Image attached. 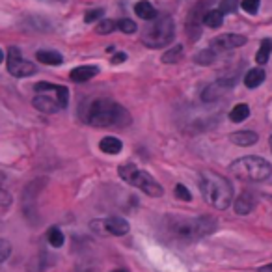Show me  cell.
<instances>
[{
    "mask_svg": "<svg viewBox=\"0 0 272 272\" xmlns=\"http://www.w3.org/2000/svg\"><path fill=\"white\" fill-rule=\"evenodd\" d=\"M237 10V0H222L220 4V12L222 13H231Z\"/></svg>",
    "mask_w": 272,
    "mask_h": 272,
    "instance_id": "1f68e13d",
    "label": "cell"
},
{
    "mask_svg": "<svg viewBox=\"0 0 272 272\" xmlns=\"http://www.w3.org/2000/svg\"><path fill=\"white\" fill-rule=\"evenodd\" d=\"M215 50L213 49H205V50H199L198 54H196V63H201V65H209V63L215 62Z\"/></svg>",
    "mask_w": 272,
    "mask_h": 272,
    "instance_id": "d4e9b609",
    "label": "cell"
},
{
    "mask_svg": "<svg viewBox=\"0 0 272 272\" xmlns=\"http://www.w3.org/2000/svg\"><path fill=\"white\" fill-rule=\"evenodd\" d=\"M8 71L13 75V77H28V75L36 73V65L28 60H25L21 52H19L17 47H10L8 50Z\"/></svg>",
    "mask_w": 272,
    "mask_h": 272,
    "instance_id": "52a82bcc",
    "label": "cell"
},
{
    "mask_svg": "<svg viewBox=\"0 0 272 272\" xmlns=\"http://www.w3.org/2000/svg\"><path fill=\"white\" fill-rule=\"evenodd\" d=\"M105 226H106L108 235L121 237V235H127V233H129V222H127L125 218L110 217V218H106L105 220Z\"/></svg>",
    "mask_w": 272,
    "mask_h": 272,
    "instance_id": "8fae6325",
    "label": "cell"
},
{
    "mask_svg": "<svg viewBox=\"0 0 272 272\" xmlns=\"http://www.w3.org/2000/svg\"><path fill=\"white\" fill-rule=\"evenodd\" d=\"M270 52H272V39H263L259 45V50L255 52V62L257 65H265L268 62V58H270Z\"/></svg>",
    "mask_w": 272,
    "mask_h": 272,
    "instance_id": "ffe728a7",
    "label": "cell"
},
{
    "mask_svg": "<svg viewBox=\"0 0 272 272\" xmlns=\"http://www.w3.org/2000/svg\"><path fill=\"white\" fill-rule=\"evenodd\" d=\"M118 28L123 34H134L136 32V23L134 21H130V19H121L118 23Z\"/></svg>",
    "mask_w": 272,
    "mask_h": 272,
    "instance_id": "83f0119b",
    "label": "cell"
},
{
    "mask_svg": "<svg viewBox=\"0 0 272 272\" xmlns=\"http://www.w3.org/2000/svg\"><path fill=\"white\" fill-rule=\"evenodd\" d=\"M118 173L123 181H127L129 185L136 186V188H140L144 194H148L151 198H161L162 194H164V188H162V186L159 185L148 172L138 170L132 162H123V164H119Z\"/></svg>",
    "mask_w": 272,
    "mask_h": 272,
    "instance_id": "5b68a950",
    "label": "cell"
},
{
    "mask_svg": "<svg viewBox=\"0 0 272 272\" xmlns=\"http://www.w3.org/2000/svg\"><path fill=\"white\" fill-rule=\"evenodd\" d=\"M244 43H246V37L244 36H239V34H222V36H217L211 41V49L215 50V52H226V50L231 49H239Z\"/></svg>",
    "mask_w": 272,
    "mask_h": 272,
    "instance_id": "ba28073f",
    "label": "cell"
},
{
    "mask_svg": "<svg viewBox=\"0 0 272 272\" xmlns=\"http://www.w3.org/2000/svg\"><path fill=\"white\" fill-rule=\"evenodd\" d=\"M229 168H231V173L241 181H265L272 173L270 164L265 159L255 157V155L241 157V159L231 162Z\"/></svg>",
    "mask_w": 272,
    "mask_h": 272,
    "instance_id": "277c9868",
    "label": "cell"
},
{
    "mask_svg": "<svg viewBox=\"0 0 272 272\" xmlns=\"http://www.w3.org/2000/svg\"><path fill=\"white\" fill-rule=\"evenodd\" d=\"M56 93V101H58V105H60V108H63V106H67V101H69V92L65 86H56L54 90Z\"/></svg>",
    "mask_w": 272,
    "mask_h": 272,
    "instance_id": "484cf974",
    "label": "cell"
},
{
    "mask_svg": "<svg viewBox=\"0 0 272 272\" xmlns=\"http://www.w3.org/2000/svg\"><path fill=\"white\" fill-rule=\"evenodd\" d=\"M37 62L45 63V65H60L63 62V58L60 52H56V50H37Z\"/></svg>",
    "mask_w": 272,
    "mask_h": 272,
    "instance_id": "e0dca14e",
    "label": "cell"
},
{
    "mask_svg": "<svg viewBox=\"0 0 272 272\" xmlns=\"http://www.w3.org/2000/svg\"><path fill=\"white\" fill-rule=\"evenodd\" d=\"M116 28H118V23H116V21H112V19H103L99 25L95 26V32H97L99 36H106V34H112Z\"/></svg>",
    "mask_w": 272,
    "mask_h": 272,
    "instance_id": "cb8c5ba5",
    "label": "cell"
},
{
    "mask_svg": "<svg viewBox=\"0 0 272 272\" xmlns=\"http://www.w3.org/2000/svg\"><path fill=\"white\" fill-rule=\"evenodd\" d=\"M263 81H265V71L261 67L250 69V71L244 75V86L250 88V90H254V88H257L259 84H263Z\"/></svg>",
    "mask_w": 272,
    "mask_h": 272,
    "instance_id": "2e32d148",
    "label": "cell"
},
{
    "mask_svg": "<svg viewBox=\"0 0 272 272\" xmlns=\"http://www.w3.org/2000/svg\"><path fill=\"white\" fill-rule=\"evenodd\" d=\"M175 196H177L179 199H183V201H190V199H192L190 190H188L185 185H177V186H175Z\"/></svg>",
    "mask_w": 272,
    "mask_h": 272,
    "instance_id": "f546056e",
    "label": "cell"
},
{
    "mask_svg": "<svg viewBox=\"0 0 272 272\" xmlns=\"http://www.w3.org/2000/svg\"><path fill=\"white\" fill-rule=\"evenodd\" d=\"M10 203H12V196H10L6 190L0 188V207H6V205H10Z\"/></svg>",
    "mask_w": 272,
    "mask_h": 272,
    "instance_id": "836d02e7",
    "label": "cell"
},
{
    "mask_svg": "<svg viewBox=\"0 0 272 272\" xmlns=\"http://www.w3.org/2000/svg\"><path fill=\"white\" fill-rule=\"evenodd\" d=\"M10 254H12V244H10V241L0 239V263H4V261L10 257Z\"/></svg>",
    "mask_w": 272,
    "mask_h": 272,
    "instance_id": "f1b7e54d",
    "label": "cell"
},
{
    "mask_svg": "<svg viewBox=\"0 0 272 272\" xmlns=\"http://www.w3.org/2000/svg\"><path fill=\"white\" fill-rule=\"evenodd\" d=\"M92 229H93V231H97L99 235H108V231H106V226H105V220H93V222H92Z\"/></svg>",
    "mask_w": 272,
    "mask_h": 272,
    "instance_id": "d6a6232c",
    "label": "cell"
},
{
    "mask_svg": "<svg viewBox=\"0 0 272 272\" xmlns=\"http://www.w3.org/2000/svg\"><path fill=\"white\" fill-rule=\"evenodd\" d=\"M127 60V54L125 52H116L114 58H112V63H123Z\"/></svg>",
    "mask_w": 272,
    "mask_h": 272,
    "instance_id": "e575fe53",
    "label": "cell"
},
{
    "mask_svg": "<svg viewBox=\"0 0 272 272\" xmlns=\"http://www.w3.org/2000/svg\"><path fill=\"white\" fill-rule=\"evenodd\" d=\"M121 148H123L121 140L114 138V136H105L99 142V149L106 155H118L121 151Z\"/></svg>",
    "mask_w": 272,
    "mask_h": 272,
    "instance_id": "9a60e30c",
    "label": "cell"
},
{
    "mask_svg": "<svg viewBox=\"0 0 272 272\" xmlns=\"http://www.w3.org/2000/svg\"><path fill=\"white\" fill-rule=\"evenodd\" d=\"M259 272H272V263L270 265H265V266H261Z\"/></svg>",
    "mask_w": 272,
    "mask_h": 272,
    "instance_id": "d590c367",
    "label": "cell"
},
{
    "mask_svg": "<svg viewBox=\"0 0 272 272\" xmlns=\"http://www.w3.org/2000/svg\"><path fill=\"white\" fill-rule=\"evenodd\" d=\"M229 140L235 144V146H241V148H248V146H254L259 136L254 130H239V132H233L229 134Z\"/></svg>",
    "mask_w": 272,
    "mask_h": 272,
    "instance_id": "7c38bea8",
    "label": "cell"
},
{
    "mask_svg": "<svg viewBox=\"0 0 272 272\" xmlns=\"http://www.w3.org/2000/svg\"><path fill=\"white\" fill-rule=\"evenodd\" d=\"M4 62V52H2V50H0V63Z\"/></svg>",
    "mask_w": 272,
    "mask_h": 272,
    "instance_id": "8d00e7d4",
    "label": "cell"
},
{
    "mask_svg": "<svg viewBox=\"0 0 272 272\" xmlns=\"http://www.w3.org/2000/svg\"><path fill=\"white\" fill-rule=\"evenodd\" d=\"M217 228V222L211 217H196V218H183L172 217L170 218V231L179 239L196 241L201 237L211 235Z\"/></svg>",
    "mask_w": 272,
    "mask_h": 272,
    "instance_id": "3957f363",
    "label": "cell"
},
{
    "mask_svg": "<svg viewBox=\"0 0 272 272\" xmlns=\"http://www.w3.org/2000/svg\"><path fill=\"white\" fill-rule=\"evenodd\" d=\"M32 105L36 106L39 112H45V114H56V112L60 110V105H58V101L49 97V95H43V93H39L34 97L32 101Z\"/></svg>",
    "mask_w": 272,
    "mask_h": 272,
    "instance_id": "30bf717a",
    "label": "cell"
},
{
    "mask_svg": "<svg viewBox=\"0 0 272 272\" xmlns=\"http://www.w3.org/2000/svg\"><path fill=\"white\" fill-rule=\"evenodd\" d=\"M231 84H233V81L229 82L228 79H220V81L213 82V84H209V86L203 90V93H201V99H203L205 103L218 101L220 97H224V95H226V92L231 88Z\"/></svg>",
    "mask_w": 272,
    "mask_h": 272,
    "instance_id": "9c48e42d",
    "label": "cell"
},
{
    "mask_svg": "<svg viewBox=\"0 0 272 272\" xmlns=\"http://www.w3.org/2000/svg\"><path fill=\"white\" fill-rule=\"evenodd\" d=\"M97 73H99V67H97V65H81V67H75L73 71L69 73V77H71L73 82H88Z\"/></svg>",
    "mask_w": 272,
    "mask_h": 272,
    "instance_id": "4fadbf2b",
    "label": "cell"
},
{
    "mask_svg": "<svg viewBox=\"0 0 272 272\" xmlns=\"http://www.w3.org/2000/svg\"><path fill=\"white\" fill-rule=\"evenodd\" d=\"M199 190L203 194L205 201L215 209H228L233 199V186L224 175L211 170H203L199 173Z\"/></svg>",
    "mask_w": 272,
    "mask_h": 272,
    "instance_id": "6da1fadb",
    "label": "cell"
},
{
    "mask_svg": "<svg viewBox=\"0 0 272 272\" xmlns=\"http://www.w3.org/2000/svg\"><path fill=\"white\" fill-rule=\"evenodd\" d=\"M88 121L93 127H125L130 123L129 112L110 99H97L90 106Z\"/></svg>",
    "mask_w": 272,
    "mask_h": 272,
    "instance_id": "7a4b0ae2",
    "label": "cell"
},
{
    "mask_svg": "<svg viewBox=\"0 0 272 272\" xmlns=\"http://www.w3.org/2000/svg\"><path fill=\"white\" fill-rule=\"evenodd\" d=\"M134 13L140 19H144V21H153L155 19V8L151 6V2H148V0H140V2H136Z\"/></svg>",
    "mask_w": 272,
    "mask_h": 272,
    "instance_id": "d6986e66",
    "label": "cell"
},
{
    "mask_svg": "<svg viewBox=\"0 0 272 272\" xmlns=\"http://www.w3.org/2000/svg\"><path fill=\"white\" fill-rule=\"evenodd\" d=\"M270 149H272V136H270Z\"/></svg>",
    "mask_w": 272,
    "mask_h": 272,
    "instance_id": "f35d334b",
    "label": "cell"
},
{
    "mask_svg": "<svg viewBox=\"0 0 272 272\" xmlns=\"http://www.w3.org/2000/svg\"><path fill=\"white\" fill-rule=\"evenodd\" d=\"M183 58V47L181 45H175V47H170V50H166L162 54V62L164 63H177Z\"/></svg>",
    "mask_w": 272,
    "mask_h": 272,
    "instance_id": "7402d4cb",
    "label": "cell"
},
{
    "mask_svg": "<svg viewBox=\"0 0 272 272\" xmlns=\"http://www.w3.org/2000/svg\"><path fill=\"white\" fill-rule=\"evenodd\" d=\"M255 207V198L250 194V192H242L241 196L235 199V211L237 215H248L252 213Z\"/></svg>",
    "mask_w": 272,
    "mask_h": 272,
    "instance_id": "5bb4252c",
    "label": "cell"
},
{
    "mask_svg": "<svg viewBox=\"0 0 272 272\" xmlns=\"http://www.w3.org/2000/svg\"><path fill=\"white\" fill-rule=\"evenodd\" d=\"M248 116H250V106H248L246 103H239V105H235L231 108V112H229V119L235 121V123L244 121Z\"/></svg>",
    "mask_w": 272,
    "mask_h": 272,
    "instance_id": "44dd1931",
    "label": "cell"
},
{
    "mask_svg": "<svg viewBox=\"0 0 272 272\" xmlns=\"http://www.w3.org/2000/svg\"><path fill=\"white\" fill-rule=\"evenodd\" d=\"M259 2H261V0H242L241 6L246 13H250V15H255V13H257V10H259Z\"/></svg>",
    "mask_w": 272,
    "mask_h": 272,
    "instance_id": "4316f807",
    "label": "cell"
},
{
    "mask_svg": "<svg viewBox=\"0 0 272 272\" xmlns=\"http://www.w3.org/2000/svg\"><path fill=\"white\" fill-rule=\"evenodd\" d=\"M114 272H127V270H123V268H118V270H114Z\"/></svg>",
    "mask_w": 272,
    "mask_h": 272,
    "instance_id": "74e56055",
    "label": "cell"
},
{
    "mask_svg": "<svg viewBox=\"0 0 272 272\" xmlns=\"http://www.w3.org/2000/svg\"><path fill=\"white\" fill-rule=\"evenodd\" d=\"M203 25L209 26V28H220L224 23V13L220 10H207L203 15Z\"/></svg>",
    "mask_w": 272,
    "mask_h": 272,
    "instance_id": "ac0fdd59",
    "label": "cell"
},
{
    "mask_svg": "<svg viewBox=\"0 0 272 272\" xmlns=\"http://www.w3.org/2000/svg\"><path fill=\"white\" fill-rule=\"evenodd\" d=\"M47 241H49L50 246L60 248L63 244V241H65V237H63V233L58 228H50L47 231Z\"/></svg>",
    "mask_w": 272,
    "mask_h": 272,
    "instance_id": "603a6c76",
    "label": "cell"
},
{
    "mask_svg": "<svg viewBox=\"0 0 272 272\" xmlns=\"http://www.w3.org/2000/svg\"><path fill=\"white\" fill-rule=\"evenodd\" d=\"M103 10L101 8H97V10H90V12H86V15H84V21L86 23H95V21H99L101 17H103Z\"/></svg>",
    "mask_w": 272,
    "mask_h": 272,
    "instance_id": "4dcf8cb0",
    "label": "cell"
},
{
    "mask_svg": "<svg viewBox=\"0 0 272 272\" xmlns=\"http://www.w3.org/2000/svg\"><path fill=\"white\" fill-rule=\"evenodd\" d=\"M173 37H175V25H173V19L168 15L155 19L151 25L142 30V41L149 49L166 47L173 41Z\"/></svg>",
    "mask_w": 272,
    "mask_h": 272,
    "instance_id": "8992f818",
    "label": "cell"
}]
</instances>
